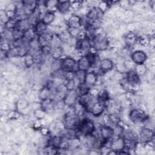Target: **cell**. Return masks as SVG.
Masks as SVG:
<instances>
[{"label":"cell","mask_w":155,"mask_h":155,"mask_svg":"<svg viewBox=\"0 0 155 155\" xmlns=\"http://www.w3.org/2000/svg\"><path fill=\"white\" fill-rule=\"evenodd\" d=\"M76 130H77L76 131L81 136H87L93 134L95 131V126L92 120L88 118H84L79 120Z\"/></svg>","instance_id":"6da1fadb"},{"label":"cell","mask_w":155,"mask_h":155,"mask_svg":"<svg viewBox=\"0 0 155 155\" xmlns=\"http://www.w3.org/2000/svg\"><path fill=\"white\" fill-rule=\"evenodd\" d=\"M130 120L134 124H139L146 121L148 116L142 109H133L129 113Z\"/></svg>","instance_id":"7a4b0ae2"},{"label":"cell","mask_w":155,"mask_h":155,"mask_svg":"<svg viewBox=\"0 0 155 155\" xmlns=\"http://www.w3.org/2000/svg\"><path fill=\"white\" fill-rule=\"evenodd\" d=\"M60 63V68L65 72L73 71L76 65H77L76 61L71 57H65L62 59Z\"/></svg>","instance_id":"3957f363"},{"label":"cell","mask_w":155,"mask_h":155,"mask_svg":"<svg viewBox=\"0 0 155 155\" xmlns=\"http://www.w3.org/2000/svg\"><path fill=\"white\" fill-rule=\"evenodd\" d=\"M114 135V130L108 125H102L100 128L101 139L108 142Z\"/></svg>","instance_id":"277c9868"},{"label":"cell","mask_w":155,"mask_h":155,"mask_svg":"<svg viewBox=\"0 0 155 155\" xmlns=\"http://www.w3.org/2000/svg\"><path fill=\"white\" fill-rule=\"evenodd\" d=\"M131 61L136 65H142L145 63L147 56L145 53L141 50H136L133 51L130 55Z\"/></svg>","instance_id":"5b68a950"},{"label":"cell","mask_w":155,"mask_h":155,"mask_svg":"<svg viewBox=\"0 0 155 155\" xmlns=\"http://www.w3.org/2000/svg\"><path fill=\"white\" fill-rule=\"evenodd\" d=\"M154 137V132L150 128H142L139 133L140 142L143 143L152 141Z\"/></svg>","instance_id":"8992f818"},{"label":"cell","mask_w":155,"mask_h":155,"mask_svg":"<svg viewBox=\"0 0 155 155\" xmlns=\"http://www.w3.org/2000/svg\"><path fill=\"white\" fill-rule=\"evenodd\" d=\"M78 97V94L76 91L70 90L68 91L62 100L65 105H67L68 107H72L74 106V104L76 103Z\"/></svg>","instance_id":"52a82bcc"},{"label":"cell","mask_w":155,"mask_h":155,"mask_svg":"<svg viewBox=\"0 0 155 155\" xmlns=\"http://www.w3.org/2000/svg\"><path fill=\"white\" fill-rule=\"evenodd\" d=\"M126 82L131 87L136 86L139 84L140 79L135 70H130L126 73Z\"/></svg>","instance_id":"ba28073f"},{"label":"cell","mask_w":155,"mask_h":155,"mask_svg":"<svg viewBox=\"0 0 155 155\" xmlns=\"http://www.w3.org/2000/svg\"><path fill=\"white\" fill-rule=\"evenodd\" d=\"M110 148L114 151L117 154L119 151L122 150L125 148V142L123 137H118L111 141Z\"/></svg>","instance_id":"9c48e42d"},{"label":"cell","mask_w":155,"mask_h":155,"mask_svg":"<svg viewBox=\"0 0 155 155\" xmlns=\"http://www.w3.org/2000/svg\"><path fill=\"white\" fill-rule=\"evenodd\" d=\"M99 65L101 71L104 73H107L113 68V63L110 59L105 58L99 62Z\"/></svg>","instance_id":"30bf717a"},{"label":"cell","mask_w":155,"mask_h":155,"mask_svg":"<svg viewBox=\"0 0 155 155\" xmlns=\"http://www.w3.org/2000/svg\"><path fill=\"white\" fill-rule=\"evenodd\" d=\"M97 81V74L94 71L91 72H87L85 79V84L88 87H91V86H94Z\"/></svg>","instance_id":"8fae6325"},{"label":"cell","mask_w":155,"mask_h":155,"mask_svg":"<svg viewBox=\"0 0 155 155\" xmlns=\"http://www.w3.org/2000/svg\"><path fill=\"white\" fill-rule=\"evenodd\" d=\"M82 25V19L78 15H71L68 19V26L70 28H79Z\"/></svg>","instance_id":"7c38bea8"},{"label":"cell","mask_w":155,"mask_h":155,"mask_svg":"<svg viewBox=\"0 0 155 155\" xmlns=\"http://www.w3.org/2000/svg\"><path fill=\"white\" fill-rule=\"evenodd\" d=\"M47 27H48L47 25H46L42 20H40V21H38L34 25L33 29L35 35L39 36L45 33L47 29Z\"/></svg>","instance_id":"4fadbf2b"},{"label":"cell","mask_w":155,"mask_h":155,"mask_svg":"<svg viewBox=\"0 0 155 155\" xmlns=\"http://www.w3.org/2000/svg\"><path fill=\"white\" fill-rule=\"evenodd\" d=\"M77 67L79 70H82L87 71L88 69L91 67L87 58L86 56H82L81 58L79 59L77 63ZM77 69V70H78Z\"/></svg>","instance_id":"5bb4252c"},{"label":"cell","mask_w":155,"mask_h":155,"mask_svg":"<svg viewBox=\"0 0 155 155\" xmlns=\"http://www.w3.org/2000/svg\"><path fill=\"white\" fill-rule=\"evenodd\" d=\"M54 101L52 99L47 98L44 100H42V102H41V106L42 109L46 113L50 111L51 110H53L54 105L53 103Z\"/></svg>","instance_id":"9a60e30c"},{"label":"cell","mask_w":155,"mask_h":155,"mask_svg":"<svg viewBox=\"0 0 155 155\" xmlns=\"http://www.w3.org/2000/svg\"><path fill=\"white\" fill-rule=\"evenodd\" d=\"M55 19V15L53 11H47L46 12L44 15H43L42 18L41 19L42 20L46 25H48L51 24Z\"/></svg>","instance_id":"2e32d148"},{"label":"cell","mask_w":155,"mask_h":155,"mask_svg":"<svg viewBox=\"0 0 155 155\" xmlns=\"http://www.w3.org/2000/svg\"><path fill=\"white\" fill-rule=\"evenodd\" d=\"M71 7V4L68 1H58L57 5V10L62 13L68 12Z\"/></svg>","instance_id":"e0dca14e"},{"label":"cell","mask_w":155,"mask_h":155,"mask_svg":"<svg viewBox=\"0 0 155 155\" xmlns=\"http://www.w3.org/2000/svg\"><path fill=\"white\" fill-rule=\"evenodd\" d=\"M90 88L88 87L85 83L80 84L77 88L76 92L78 94V96L82 97L88 94L90 92Z\"/></svg>","instance_id":"ac0fdd59"},{"label":"cell","mask_w":155,"mask_h":155,"mask_svg":"<svg viewBox=\"0 0 155 155\" xmlns=\"http://www.w3.org/2000/svg\"><path fill=\"white\" fill-rule=\"evenodd\" d=\"M86 74H87V71H85V70L78 69L75 71L74 77L77 78L78 81L79 82V84L85 83Z\"/></svg>","instance_id":"d6986e66"},{"label":"cell","mask_w":155,"mask_h":155,"mask_svg":"<svg viewBox=\"0 0 155 155\" xmlns=\"http://www.w3.org/2000/svg\"><path fill=\"white\" fill-rule=\"evenodd\" d=\"M136 42V36L133 33H128L125 36V42L129 46H131L135 44Z\"/></svg>","instance_id":"ffe728a7"},{"label":"cell","mask_w":155,"mask_h":155,"mask_svg":"<svg viewBox=\"0 0 155 155\" xmlns=\"http://www.w3.org/2000/svg\"><path fill=\"white\" fill-rule=\"evenodd\" d=\"M63 51H64L63 49L61 47L52 48V51L51 53L52 58L56 60L61 58V57L62 56Z\"/></svg>","instance_id":"44dd1931"},{"label":"cell","mask_w":155,"mask_h":155,"mask_svg":"<svg viewBox=\"0 0 155 155\" xmlns=\"http://www.w3.org/2000/svg\"><path fill=\"white\" fill-rule=\"evenodd\" d=\"M50 93V89L48 87L45 86L42 88L39 94V97L41 99V100H44L47 98H49Z\"/></svg>","instance_id":"7402d4cb"},{"label":"cell","mask_w":155,"mask_h":155,"mask_svg":"<svg viewBox=\"0 0 155 155\" xmlns=\"http://www.w3.org/2000/svg\"><path fill=\"white\" fill-rule=\"evenodd\" d=\"M24 62L25 65L27 67H31L33 64H35L33 54H32L31 53H30V52H29L28 54H27L24 56Z\"/></svg>","instance_id":"603a6c76"},{"label":"cell","mask_w":155,"mask_h":155,"mask_svg":"<svg viewBox=\"0 0 155 155\" xmlns=\"http://www.w3.org/2000/svg\"><path fill=\"white\" fill-rule=\"evenodd\" d=\"M75 85H76V83H75V81L74 79L67 81V83L66 84H65L68 91L73 90V89L75 87Z\"/></svg>","instance_id":"cb8c5ba5"},{"label":"cell","mask_w":155,"mask_h":155,"mask_svg":"<svg viewBox=\"0 0 155 155\" xmlns=\"http://www.w3.org/2000/svg\"><path fill=\"white\" fill-rule=\"evenodd\" d=\"M81 5V3L79 1H74L72 4H71V7H72V8H73L74 9H76V8H79Z\"/></svg>","instance_id":"d4e9b609"}]
</instances>
